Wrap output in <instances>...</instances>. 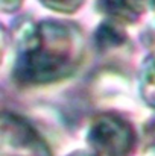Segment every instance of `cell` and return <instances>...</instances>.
Wrapping results in <instances>:
<instances>
[{"mask_svg": "<svg viewBox=\"0 0 155 156\" xmlns=\"http://www.w3.org/2000/svg\"><path fill=\"white\" fill-rule=\"evenodd\" d=\"M67 156H96L93 152H85V150H76V152H72L70 155Z\"/></svg>", "mask_w": 155, "mask_h": 156, "instance_id": "ba28073f", "label": "cell"}, {"mask_svg": "<svg viewBox=\"0 0 155 156\" xmlns=\"http://www.w3.org/2000/svg\"><path fill=\"white\" fill-rule=\"evenodd\" d=\"M38 2L44 8L61 14H72L85 3V0H38Z\"/></svg>", "mask_w": 155, "mask_h": 156, "instance_id": "8992f818", "label": "cell"}, {"mask_svg": "<svg viewBox=\"0 0 155 156\" xmlns=\"http://www.w3.org/2000/svg\"><path fill=\"white\" fill-rule=\"evenodd\" d=\"M23 0H2V11L3 12H14L21 6Z\"/></svg>", "mask_w": 155, "mask_h": 156, "instance_id": "52a82bcc", "label": "cell"}, {"mask_svg": "<svg viewBox=\"0 0 155 156\" xmlns=\"http://www.w3.org/2000/svg\"><path fill=\"white\" fill-rule=\"evenodd\" d=\"M81 29L64 20H43L29 26L17 41L12 74L21 85L41 87L73 76L84 59Z\"/></svg>", "mask_w": 155, "mask_h": 156, "instance_id": "6da1fadb", "label": "cell"}, {"mask_svg": "<svg viewBox=\"0 0 155 156\" xmlns=\"http://www.w3.org/2000/svg\"><path fill=\"white\" fill-rule=\"evenodd\" d=\"M145 156H155V149H152V150H149V152H148V153H146Z\"/></svg>", "mask_w": 155, "mask_h": 156, "instance_id": "9c48e42d", "label": "cell"}, {"mask_svg": "<svg viewBox=\"0 0 155 156\" xmlns=\"http://www.w3.org/2000/svg\"><path fill=\"white\" fill-rule=\"evenodd\" d=\"M148 0H99V8L114 23H134L145 12Z\"/></svg>", "mask_w": 155, "mask_h": 156, "instance_id": "277c9868", "label": "cell"}, {"mask_svg": "<svg viewBox=\"0 0 155 156\" xmlns=\"http://www.w3.org/2000/svg\"><path fill=\"white\" fill-rule=\"evenodd\" d=\"M3 156H50L37 132L14 115L3 117Z\"/></svg>", "mask_w": 155, "mask_h": 156, "instance_id": "3957f363", "label": "cell"}, {"mask_svg": "<svg viewBox=\"0 0 155 156\" xmlns=\"http://www.w3.org/2000/svg\"><path fill=\"white\" fill-rule=\"evenodd\" d=\"M87 144L96 156H129L135 146V132L120 115L105 112L91 120Z\"/></svg>", "mask_w": 155, "mask_h": 156, "instance_id": "7a4b0ae2", "label": "cell"}, {"mask_svg": "<svg viewBox=\"0 0 155 156\" xmlns=\"http://www.w3.org/2000/svg\"><path fill=\"white\" fill-rule=\"evenodd\" d=\"M138 88L142 99L155 109V50L143 61L140 67Z\"/></svg>", "mask_w": 155, "mask_h": 156, "instance_id": "5b68a950", "label": "cell"}]
</instances>
